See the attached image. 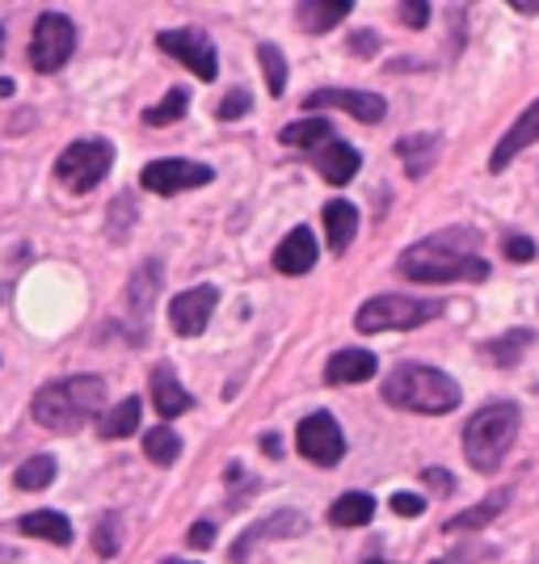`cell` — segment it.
Segmentation results:
<instances>
[{
  "mask_svg": "<svg viewBox=\"0 0 539 564\" xmlns=\"http://www.w3.org/2000/svg\"><path fill=\"white\" fill-rule=\"evenodd\" d=\"M476 245V232H443L430 236V240H418L400 253V274L413 282H455V279H489V261H481L472 253Z\"/></svg>",
  "mask_w": 539,
  "mask_h": 564,
  "instance_id": "6da1fadb",
  "label": "cell"
},
{
  "mask_svg": "<svg viewBox=\"0 0 539 564\" xmlns=\"http://www.w3.org/2000/svg\"><path fill=\"white\" fill-rule=\"evenodd\" d=\"M106 404V379L97 376H68L55 379L47 388H39V397L30 400V417L47 430H80L85 422H94Z\"/></svg>",
  "mask_w": 539,
  "mask_h": 564,
  "instance_id": "7a4b0ae2",
  "label": "cell"
},
{
  "mask_svg": "<svg viewBox=\"0 0 539 564\" xmlns=\"http://www.w3.org/2000/svg\"><path fill=\"white\" fill-rule=\"evenodd\" d=\"M384 400L392 409H409V413H451L460 404V383L439 371V367H422V362H400L392 376L384 379Z\"/></svg>",
  "mask_w": 539,
  "mask_h": 564,
  "instance_id": "3957f363",
  "label": "cell"
},
{
  "mask_svg": "<svg viewBox=\"0 0 539 564\" xmlns=\"http://www.w3.org/2000/svg\"><path fill=\"white\" fill-rule=\"evenodd\" d=\"M518 438V409L515 404H485L468 425H464V455L476 471H497L506 451Z\"/></svg>",
  "mask_w": 539,
  "mask_h": 564,
  "instance_id": "277c9868",
  "label": "cell"
},
{
  "mask_svg": "<svg viewBox=\"0 0 539 564\" xmlns=\"http://www.w3.org/2000/svg\"><path fill=\"white\" fill-rule=\"evenodd\" d=\"M443 312L439 300H413V295H376L354 312L358 333H392V329H418Z\"/></svg>",
  "mask_w": 539,
  "mask_h": 564,
  "instance_id": "5b68a950",
  "label": "cell"
},
{
  "mask_svg": "<svg viewBox=\"0 0 539 564\" xmlns=\"http://www.w3.org/2000/svg\"><path fill=\"white\" fill-rule=\"evenodd\" d=\"M115 165V148L106 140H76L60 152L55 161V177L60 186H68L72 194H85V189L101 186V177Z\"/></svg>",
  "mask_w": 539,
  "mask_h": 564,
  "instance_id": "8992f818",
  "label": "cell"
},
{
  "mask_svg": "<svg viewBox=\"0 0 539 564\" xmlns=\"http://www.w3.org/2000/svg\"><path fill=\"white\" fill-rule=\"evenodd\" d=\"M76 51V25L64 13H43L30 34V64L34 72H60Z\"/></svg>",
  "mask_w": 539,
  "mask_h": 564,
  "instance_id": "52a82bcc",
  "label": "cell"
},
{
  "mask_svg": "<svg viewBox=\"0 0 539 564\" xmlns=\"http://www.w3.org/2000/svg\"><path fill=\"white\" fill-rule=\"evenodd\" d=\"M157 47L169 51L173 59H182L198 80H215V72H219V64H215V47L212 39L198 30V25H182V30H164V34H157Z\"/></svg>",
  "mask_w": 539,
  "mask_h": 564,
  "instance_id": "ba28073f",
  "label": "cell"
},
{
  "mask_svg": "<svg viewBox=\"0 0 539 564\" xmlns=\"http://www.w3.org/2000/svg\"><path fill=\"white\" fill-rule=\"evenodd\" d=\"M295 443H300V455L321 464V468H333L342 455H346V438H342V425L333 422L328 413H312L300 422L295 430Z\"/></svg>",
  "mask_w": 539,
  "mask_h": 564,
  "instance_id": "9c48e42d",
  "label": "cell"
},
{
  "mask_svg": "<svg viewBox=\"0 0 539 564\" xmlns=\"http://www.w3.org/2000/svg\"><path fill=\"white\" fill-rule=\"evenodd\" d=\"M207 182H212V169L198 165V161H182V156L152 161L140 173V186L152 189V194H182V189L207 186Z\"/></svg>",
  "mask_w": 539,
  "mask_h": 564,
  "instance_id": "30bf717a",
  "label": "cell"
},
{
  "mask_svg": "<svg viewBox=\"0 0 539 564\" xmlns=\"http://www.w3.org/2000/svg\"><path fill=\"white\" fill-rule=\"evenodd\" d=\"M215 304H219V291L215 286H190L182 295H173L169 321H173V329L182 333V337H198V333L207 329Z\"/></svg>",
  "mask_w": 539,
  "mask_h": 564,
  "instance_id": "8fae6325",
  "label": "cell"
},
{
  "mask_svg": "<svg viewBox=\"0 0 539 564\" xmlns=\"http://www.w3.org/2000/svg\"><path fill=\"white\" fill-rule=\"evenodd\" d=\"M308 110H346L358 122H379L384 118V97L379 94H363V89H316V94L304 97Z\"/></svg>",
  "mask_w": 539,
  "mask_h": 564,
  "instance_id": "7c38bea8",
  "label": "cell"
},
{
  "mask_svg": "<svg viewBox=\"0 0 539 564\" xmlns=\"http://www.w3.org/2000/svg\"><path fill=\"white\" fill-rule=\"evenodd\" d=\"M308 522L304 514H295V510H279V514L261 518V522H254L240 540L233 543V564H249V556H254V547L266 540H291V535H300Z\"/></svg>",
  "mask_w": 539,
  "mask_h": 564,
  "instance_id": "4fadbf2b",
  "label": "cell"
},
{
  "mask_svg": "<svg viewBox=\"0 0 539 564\" xmlns=\"http://www.w3.org/2000/svg\"><path fill=\"white\" fill-rule=\"evenodd\" d=\"M539 140V101H531L522 115H518V122L506 131V140L493 148V156H489V169L493 173H502V169L515 161L522 148H531V143Z\"/></svg>",
  "mask_w": 539,
  "mask_h": 564,
  "instance_id": "5bb4252c",
  "label": "cell"
},
{
  "mask_svg": "<svg viewBox=\"0 0 539 564\" xmlns=\"http://www.w3.org/2000/svg\"><path fill=\"white\" fill-rule=\"evenodd\" d=\"M312 165H316V173L325 177V182H333V186H346L354 173H358V152H354L351 143H342V140H333L325 143V148H316L312 152Z\"/></svg>",
  "mask_w": 539,
  "mask_h": 564,
  "instance_id": "9a60e30c",
  "label": "cell"
},
{
  "mask_svg": "<svg viewBox=\"0 0 539 564\" xmlns=\"http://www.w3.org/2000/svg\"><path fill=\"white\" fill-rule=\"evenodd\" d=\"M274 265H279L282 274H308L316 265V236L308 232V228L287 232V240L274 249Z\"/></svg>",
  "mask_w": 539,
  "mask_h": 564,
  "instance_id": "2e32d148",
  "label": "cell"
},
{
  "mask_svg": "<svg viewBox=\"0 0 539 564\" xmlns=\"http://www.w3.org/2000/svg\"><path fill=\"white\" fill-rule=\"evenodd\" d=\"M152 404H157L161 417H182V413L194 409V400H190V392L177 383L173 367H157V371H152Z\"/></svg>",
  "mask_w": 539,
  "mask_h": 564,
  "instance_id": "e0dca14e",
  "label": "cell"
},
{
  "mask_svg": "<svg viewBox=\"0 0 539 564\" xmlns=\"http://www.w3.org/2000/svg\"><path fill=\"white\" fill-rule=\"evenodd\" d=\"M379 371V358L371 350H337L328 358L325 379L328 383H363Z\"/></svg>",
  "mask_w": 539,
  "mask_h": 564,
  "instance_id": "ac0fdd59",
  "label": "cell"
},
{
  "mask_svg": "<svg viewBox=\"0 0 539 564\" xmlns=\"http://www.w3.org/2000/svg\"><path fill=\"white\" fill-rule=\"evenodd\" d=\"M354 232H358V212H354V203L346 198H333L325 203V236H328V249L333 253H346L351 249Z\"/></svg>",
  "mask_w": 539,
  "mask_h": 564,
  "instance_id": "d6986e66",
  "label": "cell"
},
{
  "mask_svg": "<svg viewBox=\"0 0 539 564\" xmlns=\"http://www.w3.org/2000/svg\"><path fill=\"white\" fill-rule=\"evenodd\" d=\"M351 9H354L351 0H304V4L295 9V18H300V25H304L308 34H328Z\"/></svg>",
  "mask_w": 539,
  "mask_h": 564,
  "instance_id": "ffe728a7",
  "label": "cell"
},
{
  "mask_svg": "<svg viewBox=\"0 0 539 564\" xmlns=\"http://www.w3.org/2000/svg\"><path fill=\"white\" fill-rule=\"evenodd\" d=\"M18 531L34 535V540L55 543V547H68L72 543V522L64 514H55V510H34V514H22Z\"/></svg>",
  "mask_w": 539,
  "mask_h": 564,
  "instance_id": "44dd1931",
  "label": "cell"
},
{
  "mask_svg": "<svg viewBox=\"0 0 539 564\" xmlns=\"http://www.w3.org/2000/svg\"><path fill=\"white\" fill-rule=\"evenodd\" d=\"M397 156L405 161V173L409 177H425L430 165L439 161V135H405L397 143Z\"/></svg>",
  "mask_w": 539,
  "mask_h": 564,
  "instance_id": "7402d4cb",
  "label": "cell"
},
{
  "mask_svg": "<svg viewBox=\"0 0 539 564\" xmlns=\"http://www.w3.org/2000/svg\"><path fill=\"white\" fill-rule=\"evenodd\" d=\"M506 501H510V494H489L485 501H476V506H468L464 514L446 518L443 531H451V535H464V531H481V527H489L493 518L506 510Z\"/></svg>",
  "mask_w": 539,
  "mask_h": 564,
  "instance_id": "603a6c76",
  "label": "cell"
},
{
  "mask_svg": "<svg viewBox=\"0 0 539 564\" xmlns=\"http://www.w3.org/2000/svg\"><path fill=\"white\" fill-rule=\"evenodd\" d=\"M140 413H143L140 397L118 400L115 409H110V413L101 417V425H97V434H101V438H110V443H118V438H131V434L140 430Z\"/></svg>",
  "mask_w": 539,
  "mask_h": 564,
  "instance_id": "cb8c5ba5",
  "label": "cell"
},
{
  "mask_svg": "<svg viewBox=\"0 0 539 564\" xmlns=\"http://www.w3.org/2000/svg\"><path fill=\"white\" fill-rule=\"evenodd\" d=\"M282 143H291V148H325L333 143V127H328V118H300V122H287L282 127Z\"/></svg>",
  "mask_w": 539,
  "mask_h": 564,
  "instance_id": "d4e9b609",
  "label": "cell"
},
{
  "mask_svg": "<svg viewBox=\"0 0 539 564\" xmlns=\"http://www.w3.org/2000/svg\"><path fill=\"white\" fill-rule=\"evenodd\" d=\"M376 514V497L371 494H346L333 501V510H328V522L333 527H363V522H371Z\"/></svg>",
  "mask_w": 539,
  "mask_h": 564,
  "instance_id": "484cf974",
  "label": "cell"
},
{
  "mask_svg": "<svg viewBox=\"0 0 539 564\" xmlns=\"http://www.w3.org/2000/svg\"><path fill=\"white\" fill-rule=\"evenodd\" d=\"M143 455H148L152 464H173V459L182 455V438H177V430H169V425L148 430V434H143Z\"/></svg>",
  "mask_w": 539,
  "mask_h": 564,
  "instance_id": "4316f807",
  "label": "cell"
},
{
  "mask_svg": "<svg viewBox=\"0 0 539 564\" xmlns=\"http://www.w3.org/2000/svg\"><path fill=\"white\" fill-rule=\"evenodd\" d=\"M527 346H531V329H510L506 337L489 341V346H485V354H489L497 367H515Z\"/></svg>",
  "mask_w": 539,
  "mask_h": 564,
  "instance_id": "83f0119b",
  "label": "cell"
},
{
  "mask_svg": "<svg viewBox=\"0 0 539 564\" xmlns=\"http://www.w3.org/2000/svg\"><path fill=\"white\" fill-rule=\"evenodd\" d=\"M186 110H190L186 89H169V94H164L152 110H143V122H148V127H169V122H177Z\"/></svg>",
  "mask_w": 539,
  "mask_h": 564,
  "instance_id": "f1b7e54d",
  "label": "cell"
},
{
  "mask_svg": "<svg viewBox=\"0 0 539 564\" xmlns=\"http://www.w3.org/2000/svg\"><path fill=\"white\" fill-rule=\"evenodd\" d=\"M51 480H55V459L51 455H34V459H25L22 468H18V489H25V494L47 489Z\"/></svg>",
  "mask_w": 539,
  "mask_h": 564,
  "instance_id": "f546056e",
  "label": "cell"
},
{
  "mask_svg": "<svg viewBox=\"0 0 539 564\" xmlns=\"http://www.w3.org/2000/svg\"><path fill=\"white\" fill-rule=\"evenodd\" d=\"M258 59H261V72H266V85H270V97H279L282 89H287V64H282V51L270 47V43H261Z\"/></svg>",
  "mask_w": 539,
  "mask_h": 564,
  "instance_id": "4dcf8cb0",
  "label": "cell"
},
{
  "mask_svg": "<svg viewBox=\"0 0 539 564\" xmlns=\"http://www.w3.org/2000/svg\"><path fill=\"white\" fill-rule=\"evenodd\" d=\"M157 282H161V265H157V261H148L140 274L131 279V304L140 307V312H148V304H152V295H157Z\"/></svg>",
  "mask_w": 539,
  "mask_h": 564,
  "instance_id": "1f68e13d",
  "label": "cell"
},
{
  "mask_svg": "<svg viewBox=\"0 0 539 564\" xmlns=\"http://www.w3.org/2000/svg\"><path fill=\"white\" fill-rule=\"evenodd\" d=\"M118 543H122V522H118V514H106L101 522H97V531H94L97 556H115Z\"/></svg>",
  "mask_w": 539,
  "mask_h": 564,
  "instance_id": "d6a6232c",
  "label": "cell"
},
{
  "mask_svg": "<svg viewBox=\"0 0 539 564\" xmlns=\"http://www.w3.org/2000/svg\"><path fill=\"white\" fill-rule=\"evenodd\" d=\"M502 253H506V261H531L536 258V240H531V236L510 232L506 240H502Z\"/></svg>",
  "mask_w": 539,
  "mask_h": 564,
  "instance_id": "836d02e7",
  "label": "cell"
},
{
  "mask_svg": "<svg viewBox=\"0 0 539 564\" xmlns=\"http://www.w3.org/2000/svg\"><path fill=\"white\" fill-rule=\"evenodd\" d=\"M400 22L413 25V30H425V25H430V4H425V0H409V4H400Z\"/></svg>",
  "mask_w": 539,
  "mask_h": 564,
  "instance_id": "e575fe53",
  "label": "cell"
},
{
  "mask_svg": "<svg viewBox=\"0 0 539 564\" xmlns=\"http://www.w3.org/2000/svg\"><path fill=\"white\" fill-rule=\"evenodd\" d=\"M245 110H249V94H245V89H233V94L219 101V110H215V115L228 122V118H240Z\"/></svg>",
  "mask_w": 539,
  "mask_h": 564,
  "instance_id": "d590c367",
  "label": "cell"
},
{
  "mask_svg": "<svg viewBox=\"0 0 539 564\" xmlns=\"http://www.w3.org/2000/svg\"><path fill=\"white\" fill-rule=\"evenodd\" d=\"M392 510H397L400 518H418L425 510V501L418 494H397L392 497Z\"/></svg>",
  "mask_w": 539,
  "mask_h": 564,
  "instance_id": "8d00e7d4",
  "label": "cell"
},
{
  "mask_svg": "<svg viewBox=\"0 0 539 564\" xmlns=\"http://www.w3.org/2000/svg\"><path fill=\"white\" fill-rule=\"evenodd\" d=\"M422 480L430 485V489H439V494H451V489H455V476H451V471H443V468H425Z\"/></svg>",
  "mask_w": 539,
  "mask_h": 564,
  "instance_id": "74e56055",
  "label": "cell"
},
{
  "mask_svg": "<svg viewBox=\"0 0 539 564\" xmlns=\"http://www.w3.org/2000/svg\"><path fill=\"white\" fill-rule=\"evenodd\" d=\"M186 540H190V547H212V543H215V527H212V522H194Z\"/></svg>",
  "mask_w": 539,
  "mask_h": 564,
  "instance_id": "f35d334b",
  "label": "cell"
},
{
  "mask_svg": "<svg viewBox=\"0 0 539 564\" xmlns=\"http://www.w3.org/2000/svg\"><path fill=\"white\" fill-rule=\"evenodd\" d=\"M351 47L358 51V55H376V51H379V39H376V34H354Z\"/></svg>",
  "mask_w": 539,
  "mask_h": 564,
  "instance_id": "ab89813d",
  "label": "cell"
},
{
  "mask_svg": "<svg viewBox=\"0 0 539 564\" xmlns=\"http://www.w3.org/2000/svg\"><path fill=\"white\" fill-rule=\"evenodd\" d=\"M261 451H270V455H279L282 443H279V438H274V434H266V438H261Z\"/></svg>",
  "mask_w": 539,
  "mask_h": 564,
  "instance_id": "60d3db41",
  "label": "cell"
},
{
  "mask_svg": "<svg viewBox=\"0 0 539 564\" xmlns=\"http://www.w3.org/2000/svg\"><path fill=\"white\" fill-rule=\"evenodd\" d=\"M515 9H518V13H539V4H536V0H518Z\"/></svg>",
  "mask_w": 539,
  "mask_h": 564,
  "instance_id": "b9f144b4",
  "label": "cell"
},
{
  "mask_svg": "<svg viewBox=\"0 0 539 564\" xmlns=\"http://www.w3.org/2000/svg\"><path fill=\"white\" fill-rule=\"evenodd\" d=\"M13 94V80H0V97H9Z\"/></svg>",
  "mask_w": 539,
  "mask_h": 564,
  "instance_id": "7bdbcfd3",
  "label": "cell"
},
{
  "mask_svg": "<svg viewBox=\"0 0 539 564\" xmlns=\"http://www.w3.org/2000/svg\"><path fill=\"white\" fill-rule=\"evenodd\" d=\"M164 564H186V561H164Z\"/></svg>",
  "mask_w": 539,
  "mask_h": 564,
  "instance_id": "ee69618b",
  "label": "cell"
},
{
  "mask_svg": "<svg viewBox=\"0 0 539 564\" xmlns=\"http://www.w3.org/2000/svg\"><path fill=\"white\" fill-rule=\"evenodd\" d=\"M367 564H384V561H367Z\"/></svg>",
  "mask_w": 539,
  "mask_h": 564,
  "instance_id": "f6af8a7d",
  "label": "cell"
}]
</instances>
